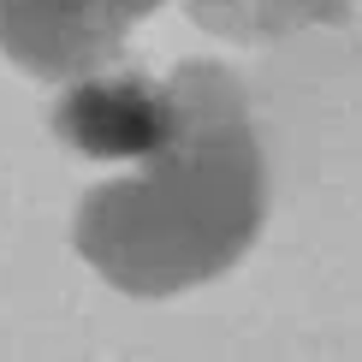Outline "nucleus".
<instances>
[{
    "label": "nucleus",
    "instance_id": "f03ea898",
    "mask_svg": "<svg viewBox=\"0 0 362 362\" xmlns=\"http://www.w3.org/2000/svg\"><path fill=\"white\" fill-rule=\"evenodd\" d=\"M178 131V83L148 71L101 66L89 78H71L54 107V137L101 167H137L160 155Z\"/></svg>",
    "mask_w": 362,
    "mask_h": 362
},
{
    "label": "nucleus",
    "instance_id": "f257e3e1",
    "mask_svg": "<svg viewBox=\"0 0 362 362\" xmlns=\"http://www.w3.org/2000/svg\"><path fill=\"white\" fill-rule=\"evenodd\" d=\"M178 131L160 155L83 190L71 244L113 291L178 297L238 267L267 220V173L238 78L214 59L173 66Z\"/></svg>",
    "mask_w": 362,
    "mask_h": 362
},
{
    "label": "nucleus",
    "instance_id": "20e7f679",
    "mask_svg": "<svg viewBox=\"0 0 362 362\" xmlns=\"http://www.w3.org/2000/svg\"><path fill=\"white\" fill-rule=\"evenodd\" d=\"M344 6L351 0H185V12L202 30L232 36V42H274V36H291V30L339 18Z\"/></svg>",
    "mask_w": 362,
    "mask_h": 362
},
{
    "label": "nucleus",
    "instance_id": "7ed1b4c3",
    "mask_svg": "<svg viewBox=\"0 0 362 362\" xmlns=\"http://www.w3.org/2000/svg\"><path fill=\"white\" fill-rule=\"evenodd\" d=\"M160 0H0V54L42 83L113 66Z\"/></svg>",
    "mask_w": 362,
    "mask_h": 362
}]
</instances>
